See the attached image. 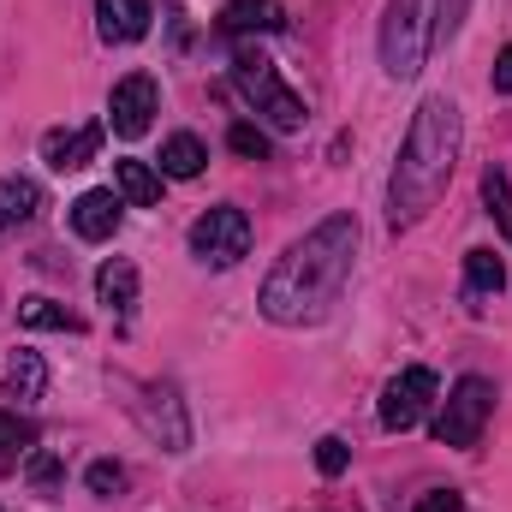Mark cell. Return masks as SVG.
I'll return each instance as SVG.
<instances>
[{"instance_id":"cell-1","label":"cell","mask_w":512,"mask_h":512,"mask_svg":"<svg viewBox=\"0 0 512 512\" xmlns=\"http://www.w3.org/2000/svg\"><path fill=\"white\" fill-rule=\"evenodd\" d=\"M352 262H358V215L340 209L322 227H310L292 251L268 268V280L256 292L262 316L274 328H316L340 304V292L352 280Z\"/></svg>"},{"instance_id":"cell-2","label":"cell","mask_w":512,"mask_h":512,"mask_svg":"<svg viewBox=\"0 0 512 512\" xmlns=\"http://www.w3.org/2000/svg\"><path fill=\"white\" fill-rule=\"evenodd\" d=\"M453 167H459V108L447 96H423L417 114H411L405 143H399L393 179H387V221L393 227L423 221L441 203Z\"/></svg>"},{"instance_id":"cell-3","label":"cell","mask_w":512,"mask_h":512,"mask_svg":"<svg viewBox=\"0 0 512 512\" xmlns=\"http://www.w3.org/2000/svg\"><path fill=\"white\" fill-rule=\"evenodd\" d=\"M233 84H239V96H245L274 131H304V120H310L304 96L280 78V66H274L256 42H245V48L233 54Z\"/></svg>"},{"instance_id":"cell-4","label":"cell","mask_w":512,"mask_h":512,"mask_svg":"<svg viewBox=\"0 0 512 512\" xmlns=\"http://www.w3.org/2000/svg\"><path fill=\"white\" fill-rule=\"evenodd\" d=\"M429 48H435V0H387V18H382L387 78H417Z\"/></svg>"},{"instance_id":"cell-5","label":"cell","mask_w":512,"mask_h":512,"mask_svg":"<svg viewBox=\"0 0 512 512\" xmlns=\"http://www.w3.org/2000/svg\"><path fill=\"white\" fill-rule=\"evenodd\" d=\"M489 417H495V382L459 376L453 393H447V405H441V417H435V441L441 447H477Z\"/></svg>"},{"instance_id":"cell-6","label":"cell","mask_w":512,"mask_h":512,"mask_svg":"<svg viewBox=\"0 0 512 512\" xmlns=\"http://www.w3.org/2000/svg\"><path fill=\"white\" fill-rule=\"evenodd\" d=\"M191 256H197L203 268H233V262H245V256H251V215L233 209V203L197 215V221H191Z\"/></svg>"},{"instance_id":"cell-7","label":"cell","mask_w":512,"mask_h":512,"mask_svg":"<svg viewBox=\"0 0 512 512\" xmlns=\"http://www.w3.org/2000/svg\"><path fill=\"white\" fill-rule=\"evenodd\" d=\"M435 393H441V382H435V370H429V364L399 370V376L382 387V429H387V435L417 429V423H423V411L435 405Z\"/></svg>"},{"instance_id":"cell-8","label":"cell","mask_w":512,"mask_h":512,"mask_svg":"<svg viewBox=\"0 0 512 512\" xmlns=\"http://www.w3.org/2000/svg\"><path fill=\"white\" fill-rule=\"evenodd\" d=\"M155 114H161V90H155L149 72H131V78L114 84V96H108V126L120 131V137H143V131L155 126Z\"/></svg>"},{"instance_id":"cell-9","label":"cell","mask_w":512,"mask_h":512,"mask_svg":"<svg viewBox=\"0 0 512 512\" xmlns=\"http://www.w3.org/2000/svg\"><path fill=\"white\" fill-rule=\"evenodd\" d=\"M120 209H126L120 191H84V197L72 203V233L90 239V245H102V239L120 233Z\"/></svg>"},{"instance_id":"cell-10","label":"cell","mask_w":512,"mask_h":512,"mask_svg":"<svg viewBox=\"0 0 512 512\" xmlns=\"http://www.w3.org/2000/svg\"><path fill=\"white\" fill-rule=\"evenodd\" d=\"M96 30L102 42L114 48H131L149 36V0H96Z\"/></svg>"},{"instance_id":"cell-11","label":"cell","mask_w":512,"mask_h":512,"mask_svg":"<svg viewBox=\"0 0 512 512\" xmlns=\"http://www.w3.org/2000/svg\"><path fill=\"white\" fill-rule=\"evenodd\" d=\"M102 137H108V126L48 131V137H42V161H48L54 173H72V167H84V161H96V149H102Z\"/></svg>"},{"instance_id":"cell-12","label":"cell","mask_w":512,"mask_h":512,"mask_svg":"<svg viewBox=\"0 0 512 512\" xmlns=\"http://www.w3.org/2000/svg\"><path fill=\"white\" fill-rule=\"evenodd\" d=\"M215 24L245 42V36H274V30H286V12H280V0H227Z\"/></svg>"},{"instance_id":"cell-13","label":"cell","mask_w":512,"mask_h":512,"mask_svg":"<svg viewBox=\"0 0 512 512\" xmlns=\"http://www.w3.org/2000/svg\"><path fill=\"white\" fill-rule=\"evenodd\" d=\"M155 387V411H143V423H149V435H161V447L167 453H185L191 447V429H185V405H179V387L173 382H149Z\"/></svg>"},{"instance_id":"cell-14","label":"cell","mask_w":512,"mask_h":512,"mask_svg":"<svg viewBox=\"0 0 512 512\" xmlns=\"http://www.w3.org/2000/svg\"><path fill=\"white\" fill-rule=\"evenodd\" d=\"M96 298L114 310V316H131L137 310V262L131 256H108L96 268Z\"/></svg>"},{"instance_id":"cell-15","label":"cell","mask_w":512,"mask_h":512,"mask_svg":"<svg viewBox=\"0 0 512 512\" xmlns=\"http://www.w3.org/2000/svg\"><path fill=\"white\" fill-rule=\"evenodd\" d=\"M42 215V185L36 179H18V173H6L0 179V233H12V227H30Z\"/></svg>"},{"instance_id":"cell-16","label":"cell","mask_w":512,"mask_h":512,"mask_svg":"<svg viewBox=\"0 0 512 512\" xmlns=\"http://www.w3.org/2000/svg\"><path fill=\"white\" fill-rule=\"evenodd\" d=\"M114 191L126 197L131 209H155L161 203V173L149 167V161H114Z\"/></svg>"},{"instance_id":"cell-17","label":"cell","mask_w":512,"mask_h":512,"mask_svg":"<svg viewBox=\"0 0 512 512\" xmlns=\"http://www.w3.org/2000/svg\"><path fill=\"white\" fill-rule=\"evenodd\" d=\"M209 167V149H203V137H191V131H173L167 143H161V173L167 179H197Z\"/></svg>"},{"instance_id":"cell-18","label":"cell","mask_w":512,"mask_h":512,"mask_svg":"<svg viewBox=\"0 0 512 512\" xmlns=\"http://www.w3.org/2000/svg\"><path fill=\"white\" fill-rule=\"evenodd\" d=\"M48 387V364L36 352H12V370H6V399L12 405H36Z\"/></svg>"},{"instance_id":"cell-19","label":"cell","mask_w":512,"mask_h":512,"mask_svg":"<svg viewBox=\"0 0 512 512\" xmlns=\"http://www.w3.org/2000/svg\"><path fill=\"white\" fill-rule=\"evenodd\" d=\"M36 453V423L18 411H0V471H18V459Z\"/></svg>"},{"instance_id":"cell-20","label":"cell","mask_w":512,"mask_h":512,"mask_svg":"<svg viewBox=\"0 0 512 512\" xmlns=\"http://www.w3.org/2000/svg\"><path fill=\"white\" fill-rule=\"evenodd\" d=\"M483 209L495 215V233L512 245V179L501 173V167H489V173H483Z\"/></svg>"},{"instance_id":"cell-21","label":"cell","mask_w":512,"mask_h":512,"mask_svg":"<svg viewBox=\"0 0 512 512\" xmlns=\"http://www.w3.org/2000/svg\"><path fill=\"white\" fill-rule=\"evenodd\" d=\"M18 322H24V328H60V334H78V328H84V322H78L66 304H54V298H24V304H18Z\"/></svg>"},{"instance_id":"cell-22","label":"cell","mask_w":512,"mask_h":512,"mask_svg":"<svg viewBox=\"0 0 512 512\" xmlns=\"http://www.w3.org/2000/svg\"><path fill=\"white\" fill-rule=\"evenodd\" d=\"M465 280H471V292H501L507 268H501V256L489 251V245H477V251H465Z\"/></svg>"},{"instance_id":"cell-23","label":"cell","mask_w":512,"mask_h":512,"mask_svg":"<svg viewBox=\"0 0 512 512\" xmlns=\"http://www.w3.org/2000/svg\"><path fill=\"white\" fill-rule=\"evenodd\" d=\"M227 149H233V155H245V161H268V155H274L268 131H262V126H251V120H239V126L227 131Z\"/></svg>"},{"instance_id":"cell-24","label":"cell","mask_w":512,"mask_h":512,"mask_svg":"<svg viewBox=\"0 0 512 512\" xmlns=\"http://www.w3.org/2000/svg\"><path fill=\"white\" fill-rule=\"evenodd\" d=\"M84 483H90V495H120V489H126V465H120V459H96V465L84 471Z\"/></svg>"},{"instance_id":"cell-25","label":"cell","mask_w":512,"mask_h":512,"mask_svg":"<svg viewBox=\"0 0 512 512\" xmlns=\"http://www.w3.org/2000/svg\"><path fill=\"white\" fill-rule=\"evenodd\" d=\"M346 465H352V447H346L340 435H322V441H316V471H322V477H340Z\"/></svg>"},{"instance_id":"cell-26","label":"cell","mask_w":512,"mask_h":512,"mask_svg":"<svg viewBox=\"0 0 512 512\" xmlns=\"http://www.w3.org/2000/svg\"><path fill=\"white\" fill-rule=\"evenodd\" d=\"M465 6H471V0H435V48L459 36V24H465Z\"/></svg>"},{"instance_id":"cell-27","label":"cell","mask_w":512,"mask_h":512,"mask_svg":"<svg viewBox=\"0 0 512 512\" xmlns=\"http://www.w3.org/2000/svg\"><path fill=\"white\" fill-rule=\"evenodd\" d=\"M24 477H30V489L48 495V489L60 483V459H54V453H30V459H24Z\"/></svg>"},{"instance_id":"cell-28","label":"cell","mask_w":512,"mask_h":512,"mask_svg":"<svg viewBox=\"0 0 512 512\" xmlns=\"http://www.w3.org/2000/svg\"><path fill=\"white\" fill-rule=\"evenodd\" d=\"M459 507H465V501H459V489H429L411 512H459Z\"/></svg>"},{"instance_id":"cell-29","label":"cell","mask_w":512,"mask_h":512,"mask_svg":"<svg viewBox=\"0 0 512 512\" xmlns=\"http://www.w3.org/2000/svg\"><path fill=\"white\" fill-rule=\"evenodd\" d=\"M495 90H501V96H512V42L501 48V60H495Z\"/></svg>"}]
</instances>
